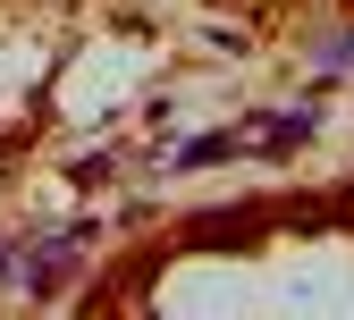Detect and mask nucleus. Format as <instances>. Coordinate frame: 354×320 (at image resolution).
Wrapping results in <instances>:
<instances>
[{"label": "nucleus", "instance_id": "f257e3e1", "mask_svg": "<svg viewBox=\"0 0 354 320\" xmlns=\"http://www.w3.org/2000/svg\"><path fill=\"white\" fill-rule=\"evenodd\" d=\"M59 279H68V261H59V253H34V261H26V287H34V295H51Z\"/></svg>", "mask_w": 354, "mask_h": 320}]
</instances>
